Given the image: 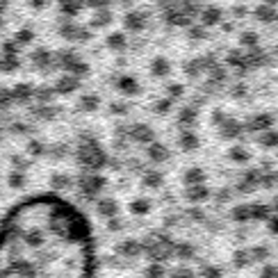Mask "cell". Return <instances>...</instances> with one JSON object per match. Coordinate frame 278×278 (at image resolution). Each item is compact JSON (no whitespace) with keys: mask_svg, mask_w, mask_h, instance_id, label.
Wrapping results in <instances>:
<instances>
[{"mask_svg":"<svg viewBox=\"0 0 278 278\" xmlns=\"http://www.w3.org/2000/svg\"><path fill=\"white\" fill-rule=\"evenodd\" d=\"M0 278H94V239L80 210L32 196L0 224Z\"/></svg>","mask_w":278,"mask_h":278,"instance_id":"6da1fadb","label":"cell"}]
</instances>
